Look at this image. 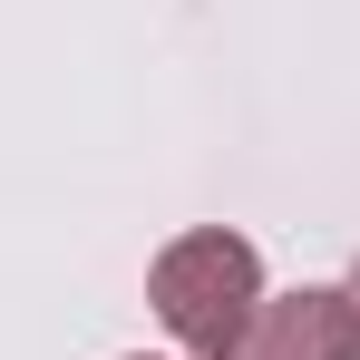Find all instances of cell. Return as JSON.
<instances>
[{"label": "cell", "instance_id": "6da1fadb", "mask_svg": "<svg viewBox=\"0 0 360 360\" xmlns=\"http://www.w3.org/2000/svg\"><path fill=\"white\" fill-rule=\"evenodd\" d=\"M146 302L195 360H234L253 311H263V253L243 234H224V224H195L146 263Z\"/></svg>", "mask_w": 360, "mask_h": 360}, {"label": "cell", "instance_id": "7a4b0ae2", "mask_svg": "<svg viewBox=\"0 0 360 360\" xmlns=\"http://www.w3.org/2000/svg\"><path fill=\"white\" fill-rule=\"evenodd\" d=\"M234 360H360V321H351V292H331V283H302V292L263 302Z\"/></svg>", "mask_w": 360, "mask_h": 360}, {"label": "cell", "instance_id": "3957f363", "mask_svg": "<svg viewBox=\"0 0 360 360\" xmlns=\"http://www.w3.org/2000/svg\"><path fill=\"white\" fill-rule=\"evenodd\" d=\"M341 292H351V321H360V263H351V283H341Z\"/></svg>", "mask_w": 360, "mask_h": 360}, {"label": "cell", "instance_id": "277c9868", "mask_svg": "<svg viewBox=\"0 0 360 360\" xmlns=\"http://www.w3.org/2000/svg\"><path fill=\"white\" fill-rule=\"evenodd\" d=\"M127 360H146V351H127Z\"/></svg>", "mask_w": 360, "mask_h": 360}]
</instances>
